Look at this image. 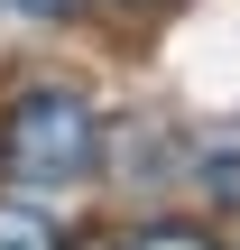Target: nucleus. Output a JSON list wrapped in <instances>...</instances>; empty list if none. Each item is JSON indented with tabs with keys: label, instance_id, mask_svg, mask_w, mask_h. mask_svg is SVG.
<instances>
[{
	"label": "nucleus",
	"instance_id": "4",
	"mask_svg": "<svg viewBox=\"0 0 240 250\" xmlns=\"http://www.w3.org/2000/svg\"><path fill=\"white\" fill-rule=\"evenodd\" d=\"M9 9H28V19H83L92 0H9Z\"/></svg>",
	"mask_w": 240,
	"mask_h": 250
},
{
	"label": "nucleus",
	"instance_id": "5",
	"mask_svg": "<svg viewBox=\"0 0 240 250\" xmlns=\"http://www.w3.org/2000/svg\"><path fill=\"white\" fill-rule=\"evenodd\" d=\"M92 9H166V0H92Z\"/></svg>",
	"mask_w": 240,
	"mask_h": 250
},
{
	"label": "nucleus",
	"instance_id": "1",
	"mask_svg": "<svg viewBox=\"0 0 240 250\" xmlns=\"http://www.w3.org/2000/svg\"><path fill=\"white\" fill-rule=\"evenodd\" d=\"M92 167H102V111H92V93L65 83V74L9 83V102H0V186L55 204V195L92 186Z\"/></svg>",
	"mask_w": 240,
	"mask_h": 250
},
{
	"label": "nucleus",
	"instance_id": "3",
	"mask_svg": "<svg viewBox=\"0 0 240 250\" xmlns=\"http://www.w3.org/2000/svg\"><path fill=\"white\" fill-rule=\"evenodd\" d=\"M111 250H222L203 223H185V213H157V223H129Z\"/></svg>",
	"mask_w": 240,
	"mask_h": 250
},
{
	"label": "nucleus",
	"instance_id": "2",
	"mask_svg": "<svg viewBox=\"0 0 240 250\" xmlns=\"http://www.w3.org/2000/svg\"><path fill=\"white\" fill-rule=\"evenodd\" d=\"M0 250H74V232L46 213V195H0Z\"/></svg>",
	"mask_w": 240,
	"mask_h": 250
}]
</instances>
